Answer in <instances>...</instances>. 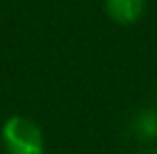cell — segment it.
I'll use <instances>...</instances> for the list:
<instances>
[{
  "mask_svg": "<svg viewBox=\"0 0 157 154\" xmlns=\"http://www.w3.org/2000/svg\"><path fill=\"white\" fill-rule=\"evenodd\" d=\"M0 138L7 154H46L41 127L28 116H9L2 123Z\"/></svg>",
  "mask_w": 157,
  "mask_h": 154,
  "instance_id": "1",
  "label": "cell"
},
{
  "mask_svg": "<svg viewBox=\"0 0 157 154\" xmlns=\"http://www.w3.org/2000/svg\"><path fill=\"white\" fill-rule=\"evenodd\" d=\"M134 134L144 143L157 141V113L155 111H141L134 118Z\"/></svg>",
  "mask_w": 157,
  "mask_h": 154,
  "instance_id": "3",
  "label": "cell"
},
{
  "mask_svg": "<svg viewBox=\"0 0 157 154\" xmlns=\"http://www.w3.org/2000/svg\"><path fill=\"white\" fill-rule=\"evenodd\" d=\"M137 154H157V147H144V150L137 152Z\"/></svg>",
  "mask_w": 157,
  "mask_h": 154,
  "instance_id": "4",
  "label": "cell"
},
{
  "mask_svg": "<svg viewBox=\"0 0 157 154\" xmlns=\"http://www.w3.org/2000/svg\"><path fill=\"white\" fill-rule=\"evenodd\" d=\"M148 0H105V12L118 25H134L146 12Z\"/></svg>",
  "mask_w": 157,
  "mask_h": 154,
  "instance_id": "2",
  "label": "cell"
}]
</instances>
